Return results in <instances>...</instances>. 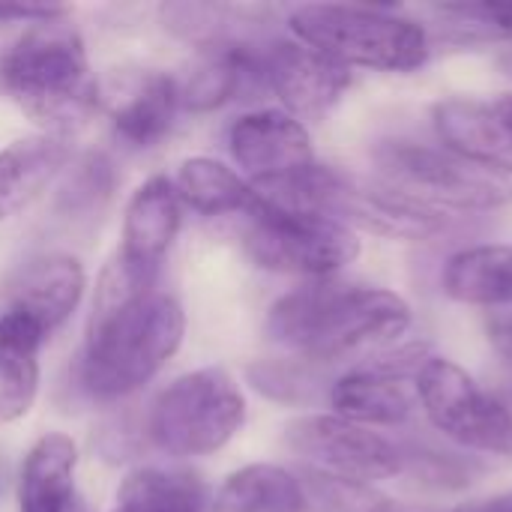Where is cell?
<instances>
[{
  "instance_id": "cell-12",
  "label": "cell",
  "mask_w": 512,
  "mask_h": 512,
  "mask_svg": "<svg viewBox=\"0 0 512 512\" xmlns=\"http://www.w3.org/2000/svg\"><path fill=\"white\" fill-rule=\"evenodd\" d=\"M264 84L279 96L291 117H327L351 87V69L330 54L297 39H273L261 48Z\"/></svg>"
},
{
  "instance_id": "cell-13",
  "label": "cell",
  "mask_w": 512,
  "mask_h": 512,
  "mask_svg": "<svg viewBox=\"0 0 512 512\" xmlns=\"http://www.w3.org/2000/svg\"><path fill=\"white\" fill-rule=\"evenodd\" d=\"M228 150L249 174V183H267L315 165V147L306 123L282 108L249 111L228 129Z\"/></svg>"
},
{
  "instance_id": "cell-32",
  "label": "cell",
  "mask_w": 512,
  "mask_h": 512,
  "mask_svg": "<svg viewBox=\"0 0 512 512\" xmlns=\"http://www.w3.org/2000/svg\"><path fill=\"white\" fill-rule=\"evenodd\" d=\"M453 512H512V492L495 495V498H486V501L462 504V507H456Z\"/></svg>"
},
{
  "instance_id": "cell-1",
  "label": "cell",
  "mask_w": 512,
  "mask_h": 512,
  "mask_svg": "<svg viewBox=\"0 0 512 512\" xmlns=\"http://www.w3.org/2000/svg\"><path fill=\"white\" fill-rule=\"evenodd\" d=\"M183 336V306L111 261L96 288L90 330L78 357V384L96 402L126 399L162 372L180 351Z\"/></svg>"
},
{
  "instance_id": "cell-28",
  "label": "cell",
  "mask_w": 512,
  "mask_h": 512,
  "mask_svg": "<svg viewBox=\"0 0 512 512\" xmlns=\"http://www.w3.org/2000/svg\"><path fill=\"white\" fill-rule=\"evenodd\" d=\"M249 384L273 402L306 405L315 399V375L306 360H261L246 369Z\"/></svg>"
},
{
  "instance_id": "cell-19",
  "label": "cell",
  "mask_w": 512,
  "mask_h": 512,
  "mask_svg": "<svg viewBox=\"0 0 512 512\" xmlns=\"http://www.w3.org/2000/svg\"><path fill=\"white\" fill-rule=\"evenodd\" d=\"M69 147L60 135H27L0 147V222L30 207L66 171Z\"/></svg>"
},
{
  "instance_id": "cell-4",
  "label": "cell",
  "mask_w": 512,
  "mask_h": 512,
  "mask_svg": "<svg viewBox=\"0 0 512 512\" xmlns=\"http://www.w3.org/2000/svg\"><path fill=\"white\" fill-rule=\"evenodd\" d=\"M0 93L21 105L48 135L78 129L99 105L84 39L60 21L30 24L0 48Z\"/></svg>"
},
{
  "instance_id": "cell-33",
  "label": "cell",
  "mask_w": 512,
  "mask_h": 512,
  "mask_svg": "<svg viewBox=\"0 0 512 512\" xmlns=\"http://www.w3.org/2000/svg\"><path fill=\"white\" fill-rule=\"evenodd\" d=\"M372 512H444L435 510V507H423V504H399V501H390V498H378V504L372 507Z\"/></svg>"
},
{
  "instance_id": "cell-6",
  "label": "cell",
  "mask_w": 512,
  "mask_h": 512,
  "mask_svg": "<svg viewBox=\"0 0 512 512\" xmlns=\"http://www.w3.org/2000/svg\"><path fill=\"white\" fill-rule=\"evenodd\" d=\"M372 162L384 186L441 213H492L512 204L510 177L468 162L441 144L408 138L378 141Z\"/></svg>"
},
{
  "instance_id": "cell-24",
  "label": "cell",
  "mask_w": 512,
  "mask_h": 512,
  "mask_svg": "<svg viewBox=\"0 0 512 512\" xmlns=\"http://www.w3.org/2000/svg\"><path fill=\"white\" fill-rule=\"evenodd\" d=\"M210 492L198 474L180 468H135L117 489L111 512H207Z\"/></svg>"
},
{
  "instance_id": "cell-30",
  "label": "cell",
  "mask_w": 512,
  "mask_h": 512,
  "mask_svg": "<svg viewBox=\"0 0 512 512\" xmlns=\"http://www.w3.org/2000/svg\"><path fill=\"white\" fill-rule=\"evenodd\" d=\"M486 336L495 354L512 366V303L486 309Z\"/></svg>"
},
{
  "instance_id": "cell-16",
  "label": "cell",
  "mask_w": 512,
  "mask_h": 512,
  "mask_svg": "<svg viewBox=\"0 0 512 512\" xmlns=\"http://www.w3.org/2000/svg\"><path fill=\"white\" fill-rule=\"evenodd\" d=\"M84 288L87 276L81 261L66 252H48L27 261L24 270L12 279L6 309L30 315L45 330V336H51L78 309Z\"/></svg>"
},
{
  "instance_id": "cell-31",
  "label": "cell",
  "mask_w": 512,
  "mask_h": 512,
  "mask_svg": "<svg viewBox=\"0 0 512 512\" xmlns=\"http://www.w3.org/2000/svg\"><path fill=\"white\" fill-rule=\"evenodd\" d=\"M69 9L63 6H39V3H0V21H24V24H42V21H60Z\"/></svg>"
},
{
  "instance_id": "cell-2",
  "label": "cell",
  "mask_w": 512,
  "mask_h": 512,
  "mask_svg": "<svg viewBox=\"0 0 512 512\" xmlns=\"http://www.w3.org/2000/svg\"><path fill=\"white\" fill-rule=\"evenodd\" d=\"M411 327L402 294L378 285L309 279L267 312V336L306 363H336L399 342Z\"/></svg>"
},
{
  "instance_id": "cell-26",
  "label": "cell",
  "mask_w": 512,
  "mask_h": 512,
  "mask_svg": "<svg viewBox=\"0 0 512 512\" xmlns=\"http://www.w3.org/2000/svg\"><path fill=\"white\" fill-rule=\"evenodd\" d=\"M114 189H117L114 162L105 153L90 150L63 171V183L57 189L54 207L60 216L75 219V222L93 219L108 207V201L114 198Z\"/></svg>"
},
{
  "instance_id": "cell-7",
  "label": "cell",
  "mask_w": 512,
  "mask_h": 512,
  "mask_svg": "<svg viewBox=\"0 0 512 512\" xmlns=\"http://www.w3.org/2000/svg\"><path fill=\"white\" fill-rule=\"evenodd\" d=\"M246 423V396L219 366L174 378L150 405L144 432L156 450L174 459L213 456Z\"/></svg>"
},
{
  "instance_id": "cell-29",
  "label": "cell",
  "mask_w": 512,
  "mask_h": 512,
  "mask_svg": "<svg viewBox=\"0 0 512 512\" xmlns=\"http://www.w3.org/2000/svg\"><path fill=\"white\" fill-rule=\"evenodd\" d=\"M402 474H417L426 486L435 489H462L471 483V468H465L459 459L441 453H423V450H405Z\"/></svg>"
},
{
  "instance_id": "cell-10",
  "label": "cell",
  "mask_w": 512,
  "mask_h": 512,
  "mask_svg": "<svg viewBox=\"0 0 512 512\" xmlns=\"http://www.w3.org/2000/svg\"><path fill=\"white\" fill-rule=\"evenodd\" d=\"M285 444L306 462V471L357 486H375L405 471V450L399 444L339 414H303L291 420Z\"/></svg>"
},
{
  "instance_id": "cell-17",
  "label": "cell",
  "mask_w": 512,
  "mask_h": 512,
  "mask_svg": "<svg viewBox=\"0 0 512 512\" xmlns=\"http://www.w3.org/2000/svg\"><path fill=\"white\" fill-rule=\"evenodd\" d=\"M177 87H180V108L192 114L216 111L252 87H267L261 69V51L252 42L204 48L186 81L183 84L177 81Z\"/></svg>"
},
{
  "instance_id": "cell-25",
  "label": "cell",
  "mask_w": 512,
  "mask_h": 512,
  "mask_svg": "<svg viewBox=\"0 0 512 512\" xmlns=\"http://www.w3.org/2000/svg\"><path fill=\"white\" fill-rule=\"evenodd\" d=\"M171 183L177 198L201 216L249 213L255 204V189L249 186V180L210 156L183 159Z\"/></svg>"
},
{
  "instance_id": "cell-14",
  "label": "cell",
  "mask_w": 512,
  "mask_h": 512,
  "mask_svg": "<svg viewBox=\"0 0 512 512\" xmlns=\"http://www.w3.org/2000/svg\"><path fill=\"white\" fill-rule=\"evenodd\" d=\"M180 231V198L168 177L144 180L123 213V234L114 264L144 285H156L162 258Z\"/></svg>"
},
{
  "instance_id": "cell-9",
  "label": "cell",
  "mask_w": 512,
  "mask_h": 512,
  "mask_svg": "<svg viewBox=\"0 0 512 512\" xmlns=\"http://www.w3.org/2000/svg\"><path fill=\"white\" fill-rule=\"evenodd\" d=\"M417 405L453 444L512 459V411L474 375L447 357H432L417 381Z\"/></svg>"
},
{
  "instance_id": "cell-22",
  "label": "cell",
  "mask_w": 512,
  "mask_h": 512,
  "mask_svg": "<svg viewBox=\"0 0 512 512\" xmlns=\"http://www.w3.org/2000/svg\"><path fill=\"white\" fill-rule=\"evenodd\" d=\"M177 111H180L177 81L165 72H150L117 105L111 117V132L129 150H150L171 132Z\"/></svg>"
},
{
  "instance_id": "cell-15",
  "label": "cell",
  "mask_w": 512,
  "mask_h": 512,
  "mask_svg": "<svg viewBox=\"0 0 512 512\" xmlns=\"http://www.w3.org/2000/svg\"><path fill=\"white\" fill-rule=\"evenodd\" d=\"M432 126L441 147L512 180V138L495 102L450 96L432 105Z\"/></svg>"
},
{
  "instance_id": "cell-8",
  "label": "cell",
  "mask_w": 512,
  "mask_h": 512,
  "mask_svg": "<svg viewBox=\"0 0 512 512\" xmlns=\"http://www.w3.org/2000/svg\"><path fill=\"white\" fill-rule=\"evenodd\" d=\"M246 216L243 246L261 270L303 279H333L360 255L357 234L330 219L291 213L261 201L258 195Z\"/></svg>"
},
{
  "instance_id": "cell-5",
  "label": "cell",
  "mask_w": 512,
  "mask_h": 512,
  "mask_svg": "<svg viewBox=\"0 0 512 512\" xmlns=\"http://www.w3.org/2000/svg\"><path fill=\"white\" fill-rule=\"evenodd\" d=\"M297 42L375 72H417L432 57L429 30L402 12L357 3H306L288 15Z\"/></svg>"
},
{
  "instance_id": "cell-3",
  "label": "cell",
  "mask_w": 512,
  "mask_h": 512,
  "mask_svg": "<svg viewBox=\"0 0 512 512\" xmlns=\"http://www.w3.org/2000/svg\"><path fill=\"white\" fill-rule=\"evenodd\" d=\"M249 186L273 207L321 216L354 234L366 231L384 240H432L450 225L447 213L417 204L381 180H363L318 162L297 174Z\"/></svg>"
},
{
  "instance_id": "cell-18",
  "label": "cell",
  "mask_w": 512,
  "mask_h": 512,
  "mask_svg": "<svg viewBox=\"0 0 512 512\" xmlns=\"http://www.w3.org/2000/svg\"><path fill=\"white\" fill-rule=\"evenodd\" d=\"M45 330L18 309L0 312V423L30 414L39 393V354Z\"/></svg>"
},
{
  "instance_id": "cell-27",
  "label": "cell",
  "mask_w": 512,
  "mask_h": 512,
  "mask_svg": "<svg viewBox=\"0 0 512 512\" xmlns=\"http://www.w3.org/2000/svg\"><path fill=\"white\" fill-rule=\"evenodd\" d=\"M432 15L450 42H512V3H438Z\"/></svg>"
},
{
  "instance_id": "cell-34",
  "label": "cell",
  "mask_w": 512,
  "mask_h": 512,
  "mask_svg": "<svg viewBox=\"0 0 512 512\" xmlns=\"http://www.w3.org/2000/svg\"><path fill=\"white\" fill-rule=\"evenodd\" d=\"M495 108H498L501 120L507 123V129H510V138H512V93H504V96H498V99H495Z\"/></svg>"
},
{
  "instance_id": "cell-11",
  "label": "cell",
  "mask_w": 512,
  "mask_h": 512,
  "mask_svg": "<svg viewBox=\"0 0 512 512\" xmlns=\"http://www.w3.org/2000/svg\"><path fill=\"white\" fill-rule=\"evenodd\" d=\"M432 357L426 342H411L348 369L327 390L333 414L369 429L405 423L417 411L414 381Z\"/></svg>"
},
{
  "instance_id": "cell-20",
  "label": "cell",
  "mask_w": 512,
  "mask_h": 512,
  "mask_svg": "<svg viewBox=\"0 0 512 512\" xmlns=\"http://www.w3.org/2000/svg\"><path fill=\"white\" fill-rule=\"evenodd\" d=\"M78 447L63 432L42 435L18 474V512H72Z\"/></svg>"
},
{
  "instance_id": "cell-35",
  "label": "cell",
  "mask_w": 512,
  "mask_h": 512,
  "mask_svg": "<svg viewBox=\"0 0 512 512\" xmlns=\"http://www.w3.org/2000/svg\"><path fill=\"white\" fill-rule=\"evenodd\" d=\"M504 63H507V66H510V72H512V54H510V57H507V60H504Z\"/></svg>"
},
{
  "instance_id": "cell-23",
  "label": "cell",
  "mask_w": 512,
  "mask_h": 512,
  "mask_svg": "<svg viewBox=\"0 0 512 512\" xmlns=\"http://www.w3.org/2000/svg\"><path fill=\"white\" fill-rule=\"evenodd\" d=\"M216 512H309L303 480L273 462H255L234 471L213 498Z\"/></svg>"
},
{
  "instance_id": "cell-21",
  "label": "cell",
  "mask_w": 512,
  "mask_h": 512,
  "mask_svg": "<svg viewBox=\"0 0 512 512\" xmlns=\"http://www.w3.org/2000/svg\"><path fill=\"white\" fill-rule=\"evenodd\" d=\"M444 294L468 306H507L512 303V246L483 243L456 252L441 273Z\"/></svg>"
}]
</instances>
